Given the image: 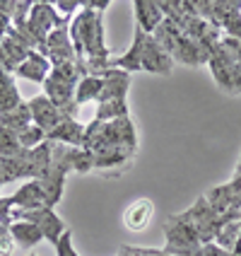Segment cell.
I'll list each match as a JSON object with an SVG mask.
<instances>
[{
	"instance_id": "1",
	"label": "cell",
	"mask_w": 241,
	"mask_h": 256,
	"mask_svg": "<svg viewBox=\"0 0 241 256\" xmlns=\"http://www.w3.org/2000/svg\"><path fill=\"white\" fill-rule=\"evenodd\" d=\"M70 42L77 58H109V46L104 39V17L82 5V12L72 17Z\"/></svg>"
},
{
	"instance_id": "2",
	"label": "cell",
	"mask_w": 241,
	"mask_h": 256,
	"mask_svg": "<svg viewBox=\"0 0 241 256\" xmlns=\"http://www.w3.org/2000/svg\"><path fill=\"white\" fill-rule=\"evenodd\" d=\"M157 39V44L174 58V63L179 60V63H184V66H193V68H198V66H205L210 56L200 48L198 44L193 42V39H188L181 29L176 27L171 20L164 17V22L157 27V32L152 34Z\"/></svg>"
},
{
	"instance_id": "3",
	"label": "cell",
	"mask_w": 241,
	"mask_h": 256,
	"mask_svg": "<svg viewBox=\"0 0 241 256\" xmlns=\"http://www.w3.org/2000/svg\"><path fill=\"white\" fill-rule=\"evenodd\" d=\"M213 24L225 29L229 39L241 42V2L239 0H213Z\"/></svg>"
},
{
	"instance_id": "4",
	"label": "cell",
	"mask_w": 241,
	"mask_h": 256,
	"mask_svg": "<svg viewBox=\"0 0 241 256\" xmlns=\"http://www.w3.org/2000/svg\"><path fill=\"white\" fill-rule=\"evenodd\" d=\"M29 22H31V27L36 29L43 39H48V34L53 29L63 27L68 22V17H60V12H56V5H51V2H31Z\"/></svg>"
},
{
	"instance_id": "5",
	"label": "cell",
	"mask_w": 241,
	"mask_h": 256,
	"mask_svg": "<svg viewBox=\"0 0 241 256\" xmlns=\"http://www.w3.org/2000/svg\"><path fill=\"white\" fill-rule=\"evenodd\" d=\"M142 70L157 72V75H169L174 70V58L157 44L152 34L145 36V48H142Z\"/></svg>"
},
{
	"instance_id": "6",
	"label": "cell",
	"mask_w": 241,
	"mask_h": 256,
	"mask_svg": "<svg viewBox=\"0 0 241 256\" xmlns=\"http://www.w3.org/2000/svg\"><path fill=\"white\" fill-rule=\"evenodd\" d=\"M29 112H31V121H34V126H39L41 130H46V136L53 130V128L63 121V114L56 109V104L48 100L46 94L41 97H34V100L29 102Z\"/></svg>"
},
{
	"instance_id": "7",
	"label": "cell",
	"mask_w": 241,
	"mask_h": 256,
	"mask_svg": "<svg viewBox=\"0 0 241 256\" xmlns=\"http://www.w3.org/2000/svg\"><path fill=\"white\" fill-rule=\"evenodd\" d=\"M133 10H135V27H140L145 34H155L157 27L164 22V12H162L159 2L135 0L133 2Z\"/></svg>"
},
{
	"instance_id": "8",
	"label": "cell",
	"mask_w": 241,
	"mask_h": 256,
	"mask_svg": "<svg viewBox=\"0 0 241 256\" xmlns=\"http://www.w3.org/2000/svg\"><path fill=\"white\" fill-rule=\"evenodd\" d=\"M152 218H155V203L150 198H138L128 206L126 215H123V222H126L128 230L142 232V230L152 222Z\"/></svg>"
},
{
	"instance_id": "9",
	"label": "cell",
	"mask_w": 241,
	"mask_h": 256,
	"mask_svg": "<svg viewBox=\"0 0 241 256\" xmlns=\"http://www.w3.org/2000/svg\"><path fill=\"white\" fill-rule=\"evenodd\" d=\"M128 85H130V72L114 68L104 78V90H101L97 104H104V102H123L128 94Z\"/></svg>"
},
{
	"instance_id": "10",
	"label": "cell",
	"mask_w": 241,
	"mask_h": 256,
	"mask_svg": "<svg viewBox=\"0 0 241 256\" xmlns=\"http://www.w3.org/2000/svg\"><path fill=\"white\" fill-rule=\"evenodd\" d=\"M48 140L53 142H63L68 148H82V140H85V126L77 124L75 118H63L48 136Z\"/></svg>"
},
{
	"instance_id": "11",
	"label": "cell",
	"mask_w": 241,
	"mask_h": 256,
	"mask_svg": "<svg viewBox=\"0 0 241 256\" xmlns=\"http://www.w3.org/2000/svg\"><path fill=\"white\" fill-rule=\"evenodd\" d=\"M220 54H222V58H225V63L229 68V75H232L234 94H239L241 92V42L225 36L220 42Z\"/></svg>"
},
{
	"instance_id": "12",
	"label": "cell",
	"mask_w": 241,
	"mask_h": 256,
	"mask_svg": "<svg viewBox=\"0 0 241 256\" xmlns=\"http://www.w3.org/2000/svg\"><path fill=\"white\" fill-rule=\"evenodd\" d=\"M17 75L19 78H27L31 82H46V78H48V72H51V63H48V58L39 54V51H31L27 56V60H22L19 66H17Z\"/></svg>"
},
{
	"instance_id": "13",
	"label": "cell",
	"mask_w": 241,
	"mask_h": 256,
	"mask_svg": "<svg viewBox=\"0 0 241 256\" xmlns=\"http://www.w3.org/2000/svg\"><path fill=\"white\" fill-rule=\"evenodd\" d=\"M22 104L19 100V92L12 82V75L5 70H0V114H7Z\"/></svg>"
},
{
	"instance_id": "14",
	"label": "cell",
	"mask_w": 241,
	"mask_h": 256,
	"mask_svg": "<svg viewBox=\"0 0 241 256\" xmlns=\"http://www.w3.org/2000/svg\"><path fill=\"white\" fill-rule=\"evenodd\" d=\"M31 112H29V104L27 102H22L17 109H12V112H7V114H0V126L2 128H10L12 133H22L24 128H29L31 124Z\"/></svg>"
},
{
	"instance_id": "15",
	"label": "cell",
	"mask_w": 241,
	"mask_h": 256,
	"mask_svg": "<svg viewBox=\"0 0 241 256\" xmlns=\"http://www.w3.org/2000/svg\"><path fill=\"white\" fill-rule=\"evenodd\" d=\"M104 90V78H92L87 75L77 82V90H75V104L82 106L87 102H99V94Z\"/></svg>"
},
{
	"instance_id": "16",
	"label": "cell",
	"mask_w": 241,
	"mask_h": 256,
	"mask_svg": "<svg viewBox=\"0 0 241 256\" xmlns=\"http://www.w3.org/2000/svg\"><path fill=\"white\" fill-rule=\"evenodd\" d=\"M10 234H12V240L17 244H22V246H34V244H39L43 240V232L39 230V225H34V222H14L10 225Z\"/></svg>"
},
{
	"instance_id": "17",
	"label": "cell",
	"mask_w": 241,
	"mask_h": 256,
	"mask_svg": "<svg viewBox=\"0 0 241 256\" xmlns=\"http://www.w3.org/2000/svg\"><path fill=\"white\" fill-rule=\"evenodd\" d=\"M70 167L80 174L94 170V152L87 148H70Z\"/></svg>"
},
{
	"instance_id": "18",
	"label": "cell",
	"mask_w": 241,
	"mask_h": 256,
	"mask_svg": "<svg viewBox=\"0 0 241 256\" xmlns=\"http://www.w3.org/2000/svg\"><path fill=\"white\" fill-rule=\"evenodd\" d=\"M17 138H19V145H22L24 150H34V148H39V145L46 140V130H41L39 126H29V128H24Z\"/></svg>"
},
{
	"instance_id": "19",
	"label": "cell",
	"mask_w": 241,
	"mask_h": 256,
	"mask_svg": "<svg viewBox=\"0 0 241 256\" xmlns=\"http://www.w3.org/2000/svg\"><path fill=\"white\" fill-rule=\"evenodd\" d=\"M118 254L121 256H171L167 254V249H145V246H128V244H123L118 249Z\"/></svg>"
},
{
	"instance_id": "20",
	"label": "cell",
	"mask_w": 241,
	"mask_h": 256,
	"mask_svg": "<svg viewBox=\"0 0 241 256\" xmlns=\"http://www.w3.org/2000/svg\"><path fill=\"white\" fill-rule=\"evenodd\" d=\"M56 254L58 256H77V252L72 249V232L70 230H65L63 237L56 242Z\"/></svg>"
},
{
	"instance_id": "21",
	"label": "cell",
	"mask_w": 241,
	"mask_h": 256,
	"mask_svg": "<svg viewBox=\"0 0 241 256\" xmlns=\"http://www.w3.org/2000/svg\"><path fill=\"white\" fill-rule=\"evenodd\" d=\"M56 10H60V17L70 20L75 10H82V2H77V0H60V2H56Z\"/></svg>"
},
{
	"instance_id": "22",
	"label": "cell",
	"mask_w": 241,
	"mask_h": 256,
	"mask_svg": "<svg viewBox=\"0 0 241 256\" xmlns=\"http://www.w3.org/2000/svg\"><path fill=\"white\" fill-rule=\"evenodd\" d=\"M29 256H36V254H29Z\"/></svg>"
}]
</instances>
